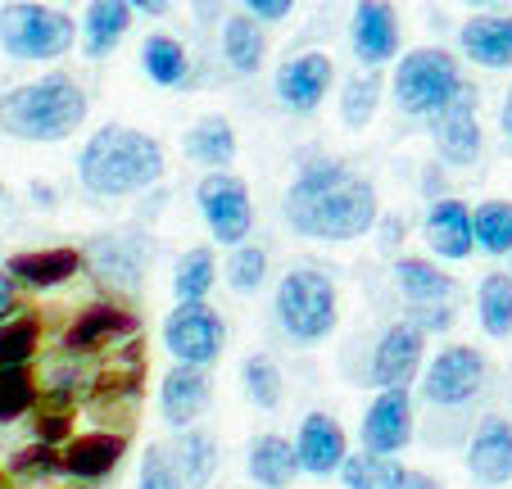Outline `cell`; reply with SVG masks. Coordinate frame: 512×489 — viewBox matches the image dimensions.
Instances as JSON below:
<instances>
[{
  "mask_svg": "<svg viewBox=\"0 0 512 489\" xmlns=\"http://www.w3.org/2000/svg\"><path fill=\"white\" fill-rule=\"evenodd\" d=\"M381 218L377 186L358 177L349 163L313 154L286 191V227L304 240H363Z\"/></svg>",
  "mask_w": 512,
  "mask_h": 489,
  "instance_id": "1",
  "label": "cell"
},
{
  "mask_svg": "<svg viewBox=\"0 0 512 489\" xmlns=\"http://www.w3.org/2000/svg\"><path fill=\"white\" fill-rule=\"evenodd\" d=\"M168 173V154L155 136L123 123H105L78 150V182L96 200H123V195L155 191Z\"/></svg>",
  "mask_w": 512,
  "mask_h": 489,
  "instance_id": "2",
  "label": "cell"
},
{
  "mask_svg": "<svg viewBox=\"0 0 512 489\" xmlns=\"http://www.w3.org/2000/svg\"><path fill=\"white\" fill-rule=\"evenodd\" d=\"M87 109V91L73 77L46 73L0 96V132L14 141H68L87 123Z\"/></svg>",
  "mask_w": 512,
  "mask_h": 489,
  "instance_id": "3",
  "label": "cell"
},
{
  "mask_svg": "<svg viewBox=\"0 0 512 489\" xmlns=\"http://www.w3.org/2000/svg\"><path fill=\"white\" fill-rule=\"evenodd\" d=\"M272 313H277V326L286 340H295V345H322L336 331V317H340L336 281L318 268H290L277 281Z\"/></svg>",
  "mask_w": 512,
  "mask_h": 489,
  "instance_id": "4",
  "label": "cell"
},
{
  "mask_svg": "<svg viewBox=\"0 0 512 489\" xmlns=\"http://www.w3.org/2000/svg\"><path fill=\"white\" fill-rule=\"evenodd\" d=\"M78 41V23L64 10H50L37 0H14L0 10V50L23 64H50L64 59Z\"/></svg>",
  "mask_w": 512,
  "mask_h": 489,
  "instance_id": "5",
  "label": "cell"
},
{
  "mask_svg": "<svg viewBox=\"0 0 512 489\" xmlns=\"http://www.w3.org/2000/svg\"><path fill=\"white\" fill-rule=\"evenodd\" d=\"M395 105L408 118H431L458 96L463 87V68L449 50L440 46H417L395 64Z\"/></svg>",
  "mask_w": 512,
  "mask_h": 489,
  "instance_id": "6",
  "label": "cell"
},
{
  "mask_svg": "<svg viewBox=\"0 0 512 489\" xmlns=\"http://www.w3.org/2000/svg\"><path fill=\"white\" fill-rule=\"evenodd\" d=\"M195 204H200V218L209 227V236L218 245H245L254 231V200L250 186L236 173H204L195 186Z\"/></svg>",
  "mask_w": 512,
  "mask_h": 489,
  "instance_id": "7",
  "label": "cell"
},
{
  "mask_svg": "<svg viewBox=\"0 0 512 489\" xmlns=\"http://www.w3.org/2000/svg\"><path fill=\"white\" fill-rule=\"evenodd\" d=\"M485 354L472 345H449L422 367V399L431 408H463L485 390Z\"/></svg>",
  "mask_w": 512,
  "mask_h": 489,
  "instance_id": "8",
  "label": "cell"
},
{
  "mask_svg": "<svg viewBox=\"0 0 512 489\" xmlns=\"http://www.w3.org/2000/svg\"><path fill=\"white\" fill-rule=\"evenodd\" d=\"M164 345L182 367H209L227 345V326L209 304H177L164 317Z\"/></svg>",
  "mask_w": 512,
  "mask_h": 489,
  "instance_id": "9",
  "label": "cell"
},
{
  "mask_svg": "<svg viewBox=\"0 0 512 489\" xmlns=\"http://www.w3.org/2000/svg\"><path fill=\"white\" fill-rule=\"evenodd\" d=\"M476 87L472 82H463L458 87V96L449 100L440 114H431L426 123H431V145L435 154L445 163H454V168H472L476 159H481L485 150V132H481V118H476Z\"/></svg>",
  "mask_w": 512,
  "mask_h": 489,
  "instance_id": "10",
  "label": "cell"
},
{
  "mask_svg": "<svg viewBox=\"0 0 512 489\" xmlns=\"http://www.w3.org/2000/svg\"><path fill=\"white\" fill-rule=\"evenodd\" d=\"M422 367H426V336L408 317L390 322L381 331L377 349H372V381L381 390H408L422 376Z\"/></svg>",
  "mask_w": 512,
  "mask_h": 489,
  "instance_id": "11",
  "label": "cell"
},
{
  "mask_svg": "<svg viewBox=\"0 0 512 489\" xmlns=\"http://www.w3.org/2000/svg\"><path fill=\"white\" fill-rule=\"evenodd\" d=\"M413 399L408 390H381L377 399L368 403L363 413V426H358V440L368 453H381V458H399V453L413 444Z\"/></svg>",
  "mask_w": 512,
  "mask_h": 489,
  "instance_id": "12",
  "label": "cell"
},
{
  "mask_svg": "<svg viewBox=\"0 0 512 489\" xmlns=\"http://www.w3.org/2000/svg\"><path fill=\"white\" fill-rule=\"evenodd\" d=\"M331 82H336V64L322 50H304V55L286 59L277 68V100L290 114H313L327 100Z\"/></svg>",
  "mask_w": 512,
  "mask_h": 489,
  "instance_id": "13",
  "label": "cell"
},
{
  "mask_svg": "<svg viewBox=\"0 0 512 489\" xmlns=\"http://www.w3.org/2000/svg\"><path fill=\"white\" fill-rule=\"evenodd\" d=\"M349 46L363 68H381L399 55V19L390 0H358L349 14Z\"/></svg>",
  "mask_w": 512,
  "mask_h": 489,
  "instance_id": "14",
  "label": "cell"
},
{
  "mask_svg": "<svg viewBox=\"0 0 512 489\" xmlns=\"http://www.w3.org/2000/svg\"><path fill=\"white\" fill-rule=\"evenodd\" d=\"M123 458H127L123 431H87L64 444V453H59V476L78 480V485H96V480L114 476V467Z\"/></svg>",
  "mask_w": 512,
  "mask_h": 489,
  "instance_id": "15",
  "label": "cell"
},
{
  "mask_svg": "<svg viewBox=\"0 0 512 489\" xmlns=\"http://www.w3.org/2000/svg\"><path fill=\"white\" fill-rule=\"evenodd\" d=\"M145 263H150V250H145L141 236H132V231L96 236V240H91V250L82 254V268H91V272H96V281L118 286V290L141 286Z\"/></svg>",
  "mask_w": 512,
  "mask_h": 489,
  "instance_id": "16",
  "label": "cell"
},
{
  "mask_svg": "<svg viewBox=\"0 0 512 489\" xmlns=\"http://www.w3.org/2000/svg\"><path fill=\"white\" fill-rule=\"evenodd\" d=\"M422 236L431 245L435 259H449V263H463L472 259L476 250V236H472V209L454 195L445 200H431L426 204V218H422Z\"/></svg>",
  "mask_w": 512,
  "mask_h": 489,
  "instance_id": "17",
  "label": "cell"
},
{
  "mask_svg": "<svg viewBox=\"0 0 512 489\" xmlns=\"http://www.w3.org/2000/svg\"><path fill=\"white\" fill-rule=\"evenodd\" d=\"M345 453H349L345 426L331 413H309L300 422V431H295V462H300V471H309V476H336Z\"/></svg>",
  "mask_w": 512,
  "mask_h": 489,
  "instance_id": "18",
  "label": "cell"
},
{
  "mask_svg": "<svg viewBox=\"0 0 512 489\" xmlns=\"http://www.w3.org/2000/svg\"><path fill=\"white\" fill-rule=\"evenodd\" d=\"M467 471H472V480L485 489H499L512 480V426L503 422V417H485L472 431Z\"/></svg>",
  "mask_w": 512,
  "mask_h": 489,
  "instance_id": "19",
  "label": "cell"
},
{
  "mask_svg": "<svg viewBox=\"0 0 512 489\" xmlns=\"http://www.w3.org/2000/svg\"><path fill=\"white\" fill-rule=\"evenodd\" d=\"M204 408H209V372L177 363L173 372L159 381V417H164L173 431H186V426H195L204 417Z\"/></svg>",
  "mask_w": 512,
  "mask_h": 489,
  "instance_id": "20",
  "label": "cell"
},
{
  "mask_svg": "<svg viewBox=\"0 0 512 489\" xmlns=\"http://www.w3.org/2000/svg\"><path fill=\"white\" fill-rule=\"evenodd\" d=\"M127 336H136V317L127 313V308L100 299V304L82 308V313L73 317V326L64 331V354H91V349H105Z\"/></svg>",
  "mask_w": 512,
  "mask_h": 489,
  "instance_id": "21",
  "label": "cell"
},
{
  "mask_svg": "<svg viewBox=\"0 0 512 489\" xmlns=\"http://www.w3.org/2000/svg\"><path fill=\"white\" fill-rule=\"evenodd\" d=\"M5 272L28 290H55V286H68V281L82 272V250H73V245L23 250V254H10V259H5Z\"/></svg>",
  "mask_w": 512,
  "mask_h": 489,
  "instance_id": "22",
  "label": "cell"
},
{
  "mask_svg": "<svg viewBox=\"0 0 512 489\" xmlns=\"http://www.w3.org/2000/svg\"><path fill=\"white\" fill-rule=\"evenodd\" d=\"M182 150L191 163H200V168H209V173H227L236 163V150H241V141H236V127L232 118L223 114H204L191 123V132L182 136Z\"/></svg>",
  "mask_w": 512,
  "mask_h": 489,
  "instance_id": "23",
  "label": "cell"
},
{
  "mask_svg": "<svg viewBox=\"0 0 512 489\" xmlns=\"http://www.w3.org/2000/svg\"><path fill=\"white\" fill-rule=\"evenodd\" d=\"M458 46L481 68H512V14H481L458 28Z\"/></svg>",
  "mask_w": 512,
  "mask_h": 489,
  "instance_id": "24",
  "label": "cell"
},
{
  "mask_svg": "<svg viewBox=\"0 0 512 489\" xmlns=\"http://www.w3.org/2000/svg\"><path fill=\"white\" fill-rule=\"evenodd\" d=\"M395 277V290L408 299V308H422V304H454L458 295V281L449 272H440L431 259H395L390 268Z\"/></svg>",
  "mask_w": 512,
  "mask_h": 489,
  "instance_id": "25",
  "label": "cell"
},
{
  "mask_svg": "<svg viewBox=\"0 0 512 489\" xmlns=\"http://www.w3.org/2000/svg\"><path fill=\"white\" fill-rule=\"evenodd\" d=\"M245 471L259 489H290V480L300 476L295 444L286 435H254L250 453H245Z\"/></svg>",
  "mask_w": 512,
  "mask_h": 489,
  "instance_id": "26",
  "label": "cell"
},
{
  "mask_svg": "<svg viewBox=\"0 0 512 489\" xmlns=\"http://www.w3.org/2000/svg\"><path fill=\"white\" fill-rule=\"evenodd\" d=\"M127 28H132V10H127V0H91L87 14H82V50H87L91 59H105L118 50V41L127 37Z\"/></svg>",
  "mask_w": 512,
  "mask_h": 489,
  "instance_id": "27",
  "label": "cell"
},
{
  "mask_svg": "<svg viewBox=\"0 0 512 489\" xmlns=\"http://www.w3.org/2000/svg\"><path fill=\"white\" fill-rule=\"evenodd\" d=\"M263 55H268V37H263V28L250 19V14H232V19L223 23V59L232 73L250 77L263 68Z\"/></svg>",
  "mask_w": 512,
  "mask_h": 489,
  "instance_id": "28",
  "label": "cell"
},
{
  "mask_svg": "<svg viewBox=\"0 0 512 489\" xmlns=\"http://www.w3.org/2000/svg\"><path fill=\"white\" fill-rule=\"evenodd\" d=\"M168 453H173L177 471H182V485H191V489H204L213 480V471H218V444H213V435L200 431V426L177 431V444Z\"/></svg>",
  "mask_w": 512,
  "mask_h": 489,
  "instance_id": "29",
  "label": "cell"
},
{
  "mask_svg": "<svg viewBox=\"0 0 512 489\" xmlns=\"http://www.w3.org/2000/svg\"><path fill=\"white\" fill-rule=\"evenodd\" d=\"M141 68L155 87H182L186 77H191V55H186V46L177 37L155 32V37H145V46H141Z\"/></svg>",
  "mask_w": 512,
  "mask_h": 489,
  "instance_id": "30",
  "label": "cell"
},
{
  "mask_svg": "<svg viewBox=\"0 0 512 489\" xmlns=\"http://www.w3.org/2000/svg\"><path fill=\"white\" fill-rule=\"evenodd\" d=\"M476 313H481V331L490 340L512 336V277L508 272H485L476 286Z\"/></svg>",
  "mask_w": 512,
  "mask_h": 489,
  "instance_id": "31",
  "label": "cell"
},
{
  "mask_svg": "<svg viewBox=\"0 0 512 489\" xmlns=\"http://www.w3.org/2000/svg\"><path fill=\"white\" fill-rule=\"evenodd\" d=\"M377 109H381V68H358L340 87V123L349 132H363L377 118Z\"/></svg>",
  "mask_w": 512,
  "mask_h": 489,
  "instance_id": "32",
  "label": "cell"
},
{
  "mask_svg": "<svg viewBox=\"0 0 512 489\" xmlns=\"http://www.w3.org/2000/svg\"><path fill=\"white\" fill-rule=\"evenodd\" d=\"M340 485L345 489H399V476H404V467H399L395 458H381V453H345V462H340Z\"/></svg>",
  "mask_w": 512,
  "mask_h": 489,
  "instance_id": "33",
  "label": "cell"
},
{
  "mask_svg": "<svg viewBox=\"0 0 512 489\" xmlns=\"http://www.w3.org/2000/svg\"><path fill=\"white\" fill-rule=\"evenodd\" d=\"M218 281V263H213V250L209 245H195L177 259V272H173V295L177 304H204Z\"/></svg>",
  "mask_w": 512,
  "mask_h": 489,
  "instance_id": "34",
  "label": "cell"
},
{
  "mask_svg": "<svg viewBox=\"0 0 512 489\" xmlns=\"http://www.w3.org/2000/svg\"><path fill=\"white\" fill-rule=\"evenodd\" d=\"M472 236L476 250L508 259L512 254V200H485L472 209Z\"/></svg>",
  "mask_w": 512,
  "mask_h": 489,
  "instance_id": "35",
  "label": "cell"
},
{
  "mask_svg": "<svg viewBox=\"0 0 512 489\" xmlns=\"http://www.w3.org/2000/svg\"><path fill=\"white\" fill-rule=\"evenodd\" d=\"M241 385H245V399H250L254 408H263V413L281 408V390H286V381H281V367L272 363L268 354L245 358L241 363Z\"/></svg>",
  "mask_w": 512,
  "mask_h": 489,
  "instance_id": "36",
  "label": "cell"
},
{
  "mask_svg": "<svg viewBox=\"0 0 512 489\" xmlns=\"http://www.w3.org/2000/svg\"><path fill=\"white\" fill-rule=\"evenodd\" d=\"M41 349V322L37 317H10L0 322V367H28Z\"/></svg>",
  "mask_w": 512,
  "mask_h": 489,
  "instance_id": "37",
  "label": "cell"
},
{
  "mask_svg": "<svg viewBox=\"0 0 512 489\" xmlns=\"http://www.w3.org/2000/svg\"><path fill=\"white\" fill-rule=\"evenodd\" d=\"M37 408V381L28 367H0V426L19 422Z\"/></svg>",
  "mask_w": 512,
  "mask_h": 489,
  "instance_id": "38",
  "label": "cell"
},
{
  "mask_svg": "<svg viewBox=\"0 0 512 489\" xmlns=\"http://www.w3.org/2000/svg\"><path fill=\"white\" fill-rule=\"evenodd\" d=\"M268 281V250L263 245H236L232 259H227V286L236 290V295H254V290Z\"/></svg>",
  "mask_w": 512,
  "mask_h": 489,
  "instance_id": "39",
  "label": "cell"
},
{
  "mask_svg": "<svg viewBox=\"0 0 512 489\" xmlns=\"http://www.w3.org/2000/svg\"><path fill=\"white\" fill-rule=\"evenodd\" d=\"M32 440L41 444H68L73 440V403H59V399H46L37 403V422H32Z\"/></svg>",
  "mask_w": 512,
  "mask_h": 489,
  "instance_id": "40",
  "label": "cell"
},
{
  "mask_svg": "<svg viewBox=\"0 0 512 489\" xmlns=\"http://www.w3.org/2000/svg\"><path fill=\"white\" fill-rule=\"evenodd\" d=\"M136 489H186L182 485V471H177L173 453L164 444H150L141 458V476H136Z\"/></svg>",
  "mask_w": 512,
  "mask_h": 489,
  "instance_id": "41",
  "label": "cell"
},
{
  "mask_svg": "<svg viewBox=\"0 0 512 489\" xmlns=\"http://www.w3.org/2000/svg\"><path fill=\"white\" fill-rule=\"evenodd\" d=\"M10 471L19 480H50V476H59V449H55V444L32 440L28 449H19L10 458Z\"/></svg>",
  "mask_w": 512,
  "mask_h": 489,
  "instance_id": "42",
  "label": "cell"
},
{
  "mask_svg": "<svg viewBox=\"0 0 512 489\" xmlns=\"http://www.w3.org/2000/svg\"><path fill=\"white\" fill-rule=\"evenodd\" d=\"M408 322L422 331V336H445L449 326H454V304H422V308H408Z\"/></svg>",
  "mask_w": 512,
  "mask_h": 489,
  "instance_id": "43",
  "label": "cell"
},
{
  "mask_svg": "<svg viewBox=\"0 0 512 489\" xmlns=\"http://www.w3.org/2000/svg\"><path fill=\"white\" fill-rule=\"evenodd\" d=\"M295 10V0H241V14H250L254 23H281Z\"/></svg>",
  "mask_w": 512,
  "mask_h": 489,
  "instance_id": "44",
  "label": "cell"
},
{
  "mask_svg": "<svg viewBox=\"0 0 512 489\" xmlns=\"http://www.w3.org/2000/svg\"><path fill=\"white\" fill-rule=\"evenodd\" d=\"M377 245H381V254H395L399 245H404V218L399 213H381L377 218Z\"/></svg>",
  "mask_w": 512,
  "mask_h": 489,
  "instance_id": "45",
  "label": "cell"
},
{
  "mask_svg": "<svg viewBox=\"0 0 512 489\" xmlns=\"http://www.w3.org/2000/svg\"><path fill=\"white\" fill-rule=\"evenodd\" d=\"M14 308H19V281L0 268V322H10Z\"/></svg>",
  "mask_w": 512,
  "mask_h": 489,
  "instance_id": "46",
  "label": "cell"
},
{
  "mask_svg": "<svg viewBox=\"0 0 512 489\" xmlns=\"http://www.w3.org/2000/svg\"><path fill=\"white\" fill-rule=\"evenodd\" d=\"M445 195H449V182H445V173L431 163V168L422 173V200L431 204V200H445Z\"/></svg>",
  "mask_w": 512,
  "mask_h": 489,
  "instance_id": "47",
  "label": "cell"
},
{
  "mask_svg": "<svg viewBox=\"0 0 512 489\" xmlns=\"http://www.w3.org/2000/svg\"><path fill=\"white\" fill-rule=\"evenodd\" d=\"M399 489H445L435 476H426V471H408L404 467V476H399Z\"/></svg>",
  "mask_w": 512,
  "mask_h": 489,
  "instance_id": "48",
  "label": "cell"
},
{
  "mask_svg": "<svg viewBox=\"0 0 512 489\" xmlns=\"http://www.w3.org/2000/svg\"><path fill=\"white\" fill-rule=\"evenodd\" d=\"M127 10L132 14H150V19H159V14L173 10V0H127Z\"/></svg>",
  "mask_w": 512,
  "mask_h": 489,
  "instance_id": "49",
  "label": "cell"
},
{
  "mask_svg": "<svg viewBox=\"0 0 512 489\" xmlns=\"http://www.w3.org/2000/svg\"><path fill=\"white\" fill-rule=\"evenodd\" d=\"M28 195H32V204H41V209H55V204H59V191H55V186H46V182H32Z\"/></svg>",
  "mask_w": 512,
  "mask_h": 489,
  "instance_id": "50",
  "label": "cell"
},
{
  "mask_svg": "<svg viewBox=\"0 0 512 489\" xmlns=\"http://www.w3.org/2000/svg\"><path fill=\"white\" fill-rule=\"evenodd\" d=\"M499 123H503V132L512 136V87H508V96H503V109H499Z\"/></svg>",
  "mask_w": 512,
  "mask_h": 489,
  "instance_id": "51",
  "label": "cell"
},
{
  "mask_svg": "<svg viewBox=\"0 0 512 489\" xmlns=\"http://www.w3.org/2000/svg\"><path fill=\"white\" fill-rule=\"evenodd\" d=\"M467 5H490V0H467Z\"/></svg>",
  "mask_w": 512,
  "mask_h": 489,
  "instance_id": "52",
  "label": "cell"
},
{
  "mask_svg": "<svg viewBox=\"0 0 512 489\" xmlns=\"http://www.w3.org/2000/svg\"><path fill=\"white\" fill-rule=\"evenodd\" d=\"M0 489H10V480H5V476H0Z\"/></svg>",
  "mask_w": 512,
  "mask_h": 489,
  "instance_id": "53",
  "label": "cell"
},
{
  "mask_svg": "<svg viewBox=\"0 0 512 489\" xmlns=\"http://www.w3.org/2000/svg\"><path fill=\"white\" fill-rule=\"evenodd\" d=\"M508 277H512V254H508Z\"/></svg>",
  "mask_w": 512,
  "mask_h": 489,
  "instance_id": "54",
  "label": "cell"
},
{
  "mask_svg": "<svg viewBox=\"0 0 512 489\" xmlns=\"http://www.w3.org/2000/svg\"><path fill=\"white\" fill-rule=\"evenodd\" d=\"M0 200H5V186H0Z\"/></svg>",
  "mask_w": 512,
  "mask_h": 489,
  "instance_id": "55",
  "label": "cell"
}]
</instances>
